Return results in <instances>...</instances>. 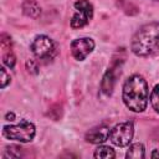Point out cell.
Instances as JSON below:
<instances>
[{"label":"cell","mask_w":159,"mask_h":159,"mask_svg":"<svg viewBox=\"0 0 159 159\" xmlns=\"http://www.w3.org/2000/svg\"><path fill=\"white\" fill-rule=\"evenodd\" d=\"M1 48H2L4 52L11 51V39L6 34H2L1 35Z\"/></svg>","instance_id":"obj_16"},{"label":"cell","mask_w":159,"mask_h":159,"mask_svg":"<svg viewBox=\"0 0 159 159\" xmlns=\"http://www.w3.org/2000/svg\"><path fill=\"white\" fill-rule=\"evenodd\" d=\"M0 73H1V88H5L7 83H10V75H7L6 70L4 67L0 68Z\"/></svg>","instance_id":"obj_18"},{"label":"cell","mask_w":159,"mask_h":159,"mask_svg":"<svg viewBox=\"0 0 159 159\" xmlns=\"http://www.w3.org/2000/svg\"><path fill=\"white\" fill-rule=\"evenodd\" d=\"M5 118H6V120H14L15 119V114L12 112H9V113H6Z\"/></svg>","instance_id":"obj_19"},{"label":"cell","mask_w":159,"mask_h":159,"mask_svg":"<svg viewBox=\"0 0 159 159\" xmlns=\"http://www.w3.org/2000/svg\"><path fill=\"white\" fill-rule=\"evenodd\" d=\"M114 157H116L114 150L107 145H99L94 150V158H97V159H112Z\"/></svg>","instance_id":"obj_12"},{"label":"cell","mask_w":159,"mask_h":159,"mask_svg":"<svg viewBox=\"0 0 159 159\" xmlns=\"http://www.w3.org/2000/svg\"><path fill=\"white\" fill-rule=\"evenodd\" d=\"M26 68H27V71H29L30 73H34V75L39 73V65H37V62H36L35 60H27V62H26Z\"/></svg>","instance_id":"obj_17"},{"label":"cell","mask_w":159,"mask_h":159,"mask_svg":"<svg viewBox=\"0 0 159 159\" xmlns=\"http://www.w3.org/2000/svg\"><path fill=\"white\" fill-rule=\"evenodd\" d=\"M132 51L140 57H148L159 52V22L143 25L133 36Z\"/></svg>","instance_id":"obj_1"},{"label":"cell","mask_w":159,"mask_h":159,"mask_svg":"<svg viewBox=\"0 0 159 159\" xmlns=\"http://www.w3.org/2000/svg\"><path fill=\"white\" fill-rule=\"evenodd\" d=\"M76 12L71 19V26L73 29L83 27L93 16V6L88 0H77L75 2Z\"/></svg>","instance_id":"obj_5"},{"label":"cell","mask_w":159,"mask_h":159,"mask_svg":"<svg viewBox=\"0 0 159 159\" xmlns=\"http://www.w3.org/2000/svg\"><path fill=\"white\" fill-rule=\"evenodd\" d=\"M22 11L26 16L36 19L41 14V7L37 2V0H24L22 2Z\"/></svg>","instance_id":"obj_10"},{"label":"cell","mask_w":159,"mask_h":159,"mask_svg":"<svg viewBox=\"0 0 159 159\" xmlns=\"http://www.w3.org/2000/svg\"><path fill=\"white\" fill-rule=\"evenodd\" d=\"M109 128L104 125L94 127L86 133V140L92 144H101L109 138Z\"/></svg>","instance_id":"obj_9"},{"label":"cell","mask_w":159,"mask_h":159,"mask_svg":"<svg viewBox=\"0 0 159 159\" xmlns=\"http://www.w3.org/2000/svg\"><path fill=\"white\" fill-rule=\"evenodd\" d=\"M2 62L4 65H6L7 67L12 68L15 66V62H16V58H15V55L12 53V51H6L4 52L2 55Z\"/></svg>","instance_id":"obj_14"},{"label":"cell","mask_w":159,"mask_h":159,"mask_svg":"<svg viewBox=\"0 0 159 159\" xmlns=\"http://www.w3.org/2000/svg\"><path fill=\"white\" fill-rule=\"evenodd\" d=\"M31 51L32 53L40 58V60H48L52 58L56 53V46L55 42L45 35L36 36L35 40L31 43Z\"/></svg>","instance_id":"obj_4"},{"label":"cell","mask_w":159,"mask_h":159,"mask_svg":"<svg viewBox=\"0 0 159 159\" xmlns=\"http://www.w3.org/2000/svg\"><path fill=\"white\" fill-rule=\"evenodd\" d=\"M134 134V127L132 123H119L114 125L109 132V139L118 147H125L130 143Z\"/></svg>","instance_id":"obj_6"},{"label":"cell","mask_w":159,"mask_h":159,"mask_svg":"<svg viewBox=\"0 0 159 159\" xmlns=\"http://www.w3.org/2000/svg\"><path fill=\"white\" fill-rule=\"evenodd\" d=\"M150 103H152V107L157 112H159V84H157L150 93Z\"/></svg>","instance_id":"obj_13"},{"label":"cell","mask_w":159,"mask_h":159,"mask_svg":"<svg viewBox=\"0 0 159 159\" xmlns=\"http://www.w3.org/2000/svg\"><path fill=\"white\" fill-rule=\"evenodd\" d=\"M159 157V150H154L152 153V158H158Z\"/></svg>","instance_id":"obj_20"},{"label":"cell","mask_w":159,"mask_h":159,"mask_svg":"<svg viewBox=\"0 0 159 159\" xmlns=\"http://www.w3.org/2000/svg\"><path fill=\"white\" fill-rule=\"evenodd\" d=\"M145 157L144 152V145L142 143H134L129 147L127 152V158H133V159H143Z\"/></svg>","instance_id":"obj_11"},{"label":"cell","mask_w":159,"mask_h":159,"mask_svg":"<svg viewBox=\"0 0 159 159\" xmlns=\"http://www.w3.org/2000/svg\"><path fill=\"white\" fill-rule=\"evenodd\" d=\"M118 70H119V65L118 63H113V66L111 68H108V71L104 73L102 82H101V89L104 94L109 96L113 92L114 84L117 82V77H118Z\"/></svg>","instance_id":"obj_8"},{"label":"cell","mask_w":159,"mask_h":159,"mask_svg":"<svg viewBox=\"0 0 159 159\" xmlns=\"http://www.w3.org/2000/svg\"><path fill=\"white\" fill-rule=\"evenodd\" d=\"M123 102L133 112H143L148 104V84L139 75L130 76L123 86Z\"/></svg>","instance_id":"obj_2"},{"label":"cell","mask_w":159,"mask_h":159,"mask_svg":"<svg viewBox=\"0 0 159 159\" xmlns=\"http://www.w3.org/2000/svg\"><path fill=\"white\" fill-rule=\"evenodd\" d=\"M2 134L7 139L27 143L34 139V137L36 134V129L31 122H29L26 119H21L20 123H17V124L5 125L2 129Z\"/></svg>","instance_id":"obj_3"},{"label":"cell","mask_w":159,"mask_h":159,"mask_svg":"<svg viewBox=\"0 0 159 159\" xmlns=\"http://www.w3.org/2000/svg\"><path fill=\"white\" fill-rule=\"evenodd\" d=\"M94 48V41L91 37H82L72 41L71 43V52L72 56L77 61L84 60Z\"/></svg>","instance_id":"obj_7"},{"label":"cell","mask_w":159,"mask_h":159,"mask_svg":"<svg viewBox=\"0 0 159 159\" xmlns=\"http://www.w3.org/2000/svg\"><path fill=\"white\" fill-rule=\"evenodd\" d=\"M154 1H159V0H154Z\"/></svg>","instance_id":"obj_21"},{"label":"cell","mask_w":159,"mask_h":159,"mask_svg":"<svg viewBox=\"0 0 159 159\" xmlns=\"http://www.w3.org/2000/svg\"><path fill=\"white\" fill-rule=\"evenodd\" d=\"M21 149L22 148L16 147V145L9 147V148H6V153L4 154V158H17L21 155Z\"/></svg>","instance_id":"obj_15"}]
</instances>
